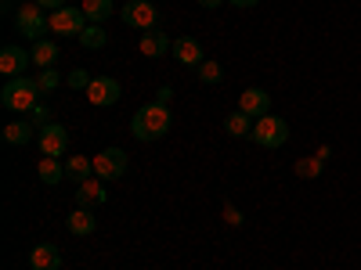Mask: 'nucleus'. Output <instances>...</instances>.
<instances>
[{
  "label": "nucleus",
  "mask_w": 361,
  "mask_h": 270,
  "mask_svg": "<svg viewBox=\"0 0 361 270\" xmlns=\"http://www.w3.org/2000/svg\"><path fill=\"white\" fill-rule=\"evenodd\" d=\"M296 173L304 176V180H307V176L314 180V176L322 173V159H300V162H296Z\"/></svg>",
  "instance_id": "26"
},
{
  "label": "nucleus",
  "mask_w": 361,
  "mask_h": 270,
  "mask_svg": "<svg viewBox=\"0 0 361 270\" xmlns=\"http://www.w3.org/2000/svg\"><path fill=\"white\" fill-rule=\"evenodd\" d=\"M127 166H130V159H127V152L123 148H105V152H98L94 155V176L98 180H119L127 173Z\"/></svg>",
  "instance_id": "5"
},
{
  "label": "nucleus",
  "mask_w": 361,
  "mask_h": 270,
  "mask_svg": "<svg viewBox=\"0 0 361 270\" xmlns=\"http://www.w3.org/2000/svg\"><path fill=\"white\" fill-rule=\"evenodd\" d=\"M195 4H199V8H206V11H214V8H221V4H224V0H195Z\"/></svg>",
  "instance_id": "31"
},
{
  "label": "nucleus",
  "mask_w": 361,
  "mask_h": 270,
  "mask_svg": "<svg viewBox=\"0 0 361 270\" xmlns=\"http://www.w3.org/2000/svg\"><path fill=\"white\" fill-rule=\"evenodd\" d=\"M58 54H62V51H58L51 40H37V44H33V62H37L40 69H54Z\"/></svg>",
  "instance_id": "22"
},
{
  "label": "nucleus",
  "mask_w": 361,
  "mask_h": 270,
  "mask_svg": "<svg viewBox=\"0 0 361 270\" xmlns=\"http://www.w3.org/2000/svg\"><path fill=\"white\" fill-rule=\"evenodd\" d=\"M90 79H94V76H90V72H83V69H73V72L66 76V83H69L73 90H87V86H90Z\"/></svg>",
  "instance_id": "27"
},
{
  "label": "nucleus",
  "mask_w": 361,
  "mask_h": 270,
  "mask_svg": "<svg viewBox=\"0 0 361 270\" xmlns=\"http://www.w3.org/2000/svg\"><path fill=\"white\" fill-rule=\"evenodd\" d=\"M37 83H40V94H51V90L62 83V76H58V69H44V72L37 76Z\"/></svg>",
  "instance_id": "25"
},
{
  "label": "nucleus",
  "mask_w": 361,
  "mask_h": 270,
  "mask_svg": "<svg viewBox=\"0 0 361 270\" xmlns=\"http://www.w3.org/2000/svg\"><path fill=\"white\" fill-rule=\"evenodd\" d=\"M90 22H87V15H83V8H58V11H51V33L54 37H80L83 29H87Z\"/></svg>",
  "instance_id": "6"
},
{
  "label": "nucleus",
  "mask_w": 361,
  "mask_h": 270,
  "mask_svg": "<svg viewBox=\"0 0 361 270\" xmlns=\"http://www.w3.org/2000/svg\"><path fill=\"white\" fill-rule=\"evenodd\" d=\"M109 44V33H105V25H94L90 22L83 33H80V47H87V51H102Z\"/></svg>",
  "instance_id": "21"
},
{
  "label": "nucleus",
  "mask_w": 361,
  "mask_h": 270,
  "mask_svg": "<svg viewBox=\"0 0 361 270\" xmlns=\"http://www.w3.org/2000/svg\"><path fill=\"white\" fill-rule=\"evenodd\" d=\"M94 176V159H83V155H73L66 159V180H73V184H83V180Z\"/></svg>",
  "instance_id": "16"
},
{
  "label": "nucleus",
  "mask_w": 361,
  "mask_h": 270,
  "mask_svg": "<svg viewBox=\"0 0 361 270\" xmlns=\"http://www.w3.org/2000/svg\"><path fill=\"white\" fill-rule=\"evenodd\" d=\"M33 4H40L44 11H58V8H66V0H33Z\"/></svg>",
  "instance_id": "29"
},
{
  "label": "nucleus",
  "mask_w": 361,
  "mask_h": 270,
  "mask_svg": "<svg viewBox=\"0 0 361 270\" xmlns=\"http://www.w3.org/2000/svg\"><path fill=\"white\" fill-rule=\"evenodd\" d=\"M170 98H173V90H170V86H159V98H156V101H163V105H170Z\"/></svg>",
  "instance_id": "32"
},
{
  "label": "nucleus",
  "mask_w": 361,
  "mask_h": 270,
  "mask_svg": "<svg viewBox=\"0 0 361 270\" xmlns=\"http://www.w3.org/2000/svg\"><path fill=\"white\" fill-rule=\"evenodd\" d=\"M29 270H62V252H58V245H37L33 252H29Z\"/></svg>",
  "instance_id": "13"
},
{
  "label": "nucleus",
  "mask_w": 361,
  "mask_h": 270,
  "mask_svg": "<svg viewBox=\"0 0 361 270\" xmlns=\"http://www.w3.org/2000/svg\"><path fill=\"white\" fill-rule=\"evenodd\" d=\"M4 141L25 148L29 141H33V123H25V119H22V123H8V127H4Z\"/></svg>",
  "instance_id": "23"
},
{
  "label": "nucleus",
  "mask_w": 361,
  "mask_h": 270,
  "mask_svg": "<svg viewBox=\"0 0 361 270\" xmlns=\"http://www.w3.org/2000/svg\"><path fill=\"white\" fill-rule=\"evenodd\" d=\"M238 108H243L250 119H260V115L271 112V94L260 90V86H246L243 94H238Z\"/></svg>",
  "instance_id": "11"
},
{
  "label": "nucleus",
  "mask_w": 361,
  "mask_h": 270,
  "mask_svg": "<svg viewBox=\"0 0 361 270\" xmlns=\"http://www.w3.org/2000/svg\"><path fill=\"white\" fill-rule=\"evenodd\" d=\"M109 195H105V180H98V176H90V180H83V184H76V202L83 205V209H90V205H98V202H105Z\"/></svg>",
  "instance_id": "15"
},
{
  "label": "nucleus",
  "mask_w": 361,
  "mask_h": 270,
  "mask_svg": "<svg viewBox=\"0 0 361 270\" xmlns=\"http://www.w3.org/2000/svg\"><path fill=\"white\" fill-rule=\"evenodd\" d=\"M40 83L29 79V76H15L4 83V90H0V105H4L8 112H33L40 101Z\"/></svg>",
  "instance_id": "2"
},
{
  "label": "nucleus",
  "mask_w": 361,
  "mask_h": 270,
  "mask_svg": "<svg viewBox=\"0 0 361 270\" xmlns=\"http://www.w3.org/2000/svg\"><path fill=\"white\" fill-rule=\"evenodd\" d=\"M83 15H87V22H94V25H102V22H109V15L116 11V4L112 0H83Z\"/></svg>",
  "instance_id": "20"
},
{
  "label": "nucleus",
  "mask_w": 361,
  "mask_h": 270,
  "mask_svg": "<svg viewBox=\"0 0 361 270\" xmlns=\"http://www.w3.org/2000/svg\"><path fill=\"white\" fill-rule=\"evenodd\" d=\"M170 54L177 58L180 65H192V69H199V65L206 62V54H202V47H199V40H195V37H177Z\"/></svg>",
  "instance_id": "12"
},
{
  "label": "nucleus",
  "mask_w": 361,
  "mask_h": 270,
  "mask_svg": "<svg viewBox=\"0 0 361 270\" xmlns=\"http://www.w3.org/2000/svg\"><path fill=\"white\" fill-rule=\"evenodd\" d=\"M228 4H231V8H243V11H246V8H257L260 0H228Z\"/></svg>",
  "instance_id": "30"
},
{
  "label": "nucleus",
  "mask_w": 361,
  "mask_h": 270,
  "mask_svg": "<svg viewBox=\"0 0 361 270\" xmlns=\"http://www.w3.org/2000/svg\"><path fill=\"white\" fill-rule=\"evenodd\" d=\"M199 79L209 83V86L221 83V79H224V65H221V62H209V58H206V62L199 65Z\"/></svg>",
  "instance_id": "24"
},
{
  "label": "nucleus",
  "mask_w": 361,
  "mask_h": 270,
  "mask_svg": "<svg viewBox=\"0 0 361 270\" xmlns=\"http://www.w3.org/2000/svg\"><path fill=\"white\" fill-rule=\"evenodd\" d=\"M145 58H163L166 51H173V40L163 33V29H148V33L141 37V47H137Z\"/></svg>",
  "instance_id": "14"
},
{
  "label": "nucleus",
  "mask_w": 361,
  "mask_h": 270,
  "mask_svg": "<svg viewBox=\"0 0 361 270\" xmlns=\"http://www.w3.org/2000/svg\"><path fill=\"white\" fill-rule=\"evenodd\" d=\"M47 123H51V112H47V105H37V108H33V127H40V130H44Z\"/></svg>",
  "instance_id": "28"
},
{
  "label": "nucleus",
  "mask_w": 361,
  "mask_h": 270,
  "mask_svg": "<svg viewBox=\"0 0 361 270\" xmlns=\"http://www.w3.org/2000/svg\"><path fill=\"white\" fill-rule=\"evenodd\" d=\"M98 231V220H94V213L90 209H76V213L69 217V234H76V238H87V234H94Z\"/></svg>",
  "instance_id": "19"
},
{
  "label": "nucleus",
  "mask_w": 361,
  "mask_h": 270,
  "mask_svg": "<svg viewBox=\"0 0 361 270\" xmlns=\"http://www.w3.org/2000/svg\"><path fill=\"white\" fill-rule=\"evenodd\" d=\"M253 123H257V119H250L243 108H235V112L224 115V130H228L231 137H250V134H253Z\"/></svg>",
  "instance_id": "17"
},
{
  "label": "nucleus",
  "mask_w": 361,
  "mask_h": 270,
  "mask_svg": "<svg viewBox=\"0 0 361 270\" xmlns=\"http://www.w3.org/2000/svg\"><path fill=\"white\" fill-rule=\"evenodd\" d=\"M119 94H123V86H119V79H112V76H94L90 86H87V101L94 108H112L119 101Z\"/></svg>",
  "instance_id": "8"
},
{
  "label": "nucleus",
  "mask_w": 361,
  "mask_h": 270,
  "mask_svg": "<svg viewBox=\"0 0 361 270\" xmlns=\"http://www.w3.org/2000/svg\"><path fill=\"white\" fill-rule=\"evenodd\" d=\"M119 15H123V22L130 25V29H156V22H159V11H156V4L152 0H127L123 8H119Z\"/></svg>",
  "instance_id": "7"
},
{
  "label": "nucleus",
  "mask_w": 361,
  "mask_h": 270,
  "mask_svg": "<svg viewBox=\"0 0 361 270\" xmlns=\"http://www.w3.org/2000/svg\"><path fill=\"white\" fill-rule=\"evenodd\" d=\"M15 29L25 37V40H44V33L51 29V15L40 8V4H22L18 11H15Z\"/></svg>",
  "instance_id": "4"
},
{
  "label": "nucleus",
  "mask_w": 361,
  "mask_h": 270,
  "mask_svg": "<svg viewBox=\"0 0 361 270\" xmlns=\"http://www.w3.org/2000/svg\"><path fill=\"white\" fill-rule=\"evenodd\" d=\"M170 123H173L170 108H166L163 101H148V105L137 108V115L130 119V134H134L137 141H159V137H166Z\"/></svg>",
  "instance_id": "1"
},
{
  "label": "nucleus",
  "mask_w": 361,
  "mask_h": 270,
  "mask_svg": "<svg viewBox=\"0 0 361 270\" xmlns=\"http://www.w3.org/2000/svg\"><path fill=\"white\" fill-rule=\"evenodd\" d=\"M37 144H40V152H44V155L62 159V155H66V148H69V130H66L62 123H47V127L40 130Z\"/></svg>",
  "instance_id": "9"
},
{
  "label": "nucleus",
  "mask_w": 361,
  "mask_h": 270,
  "mask_svg": "<svg viewBox=\"0 0 361 270\" xmlns=\"http://www.w3.org/2000/svg\"><path fill=\"white\" fill-rule=\"evenodd\" d=\"M253 144H260V148H267V152H275V148H286V141H289V123L282 115H275V112H267V115H260L257 123H253Z\"/></svg>",
  "instance_id": "3"
},
{
  "label": "nucleus",
  "mask_w": 361,
  "mask_h": 270,
  "mask_svg": "<svg viewBox=\"0 0 361 270\" xmlns=\"http://www.w3.org/2000/svg\"><path fill=\"white\" fill-rule=\"evenodd\" d=\"M29 62H33V51H22V47L8 44L4 51H0V76H8V79H15V76H25Z\"/></svg>",
  "instance_id": "10"
},
{
  "label": "nucleus",
  "mask_w": 361,
  "mask_h": 270,
  "mask_svg": "<svg viewBox=\"0 0 361 270\" xmlns=\"http://www.w3.org/2000/svg\"><path fill=\"white\" fill-rule=\"evenodd\" d=\"M37 173H40V180H44L47 188H54V184H62V180H66V162H62V159L44 155V159H40V166H37Z\"/></svg>",
  "instance_id": "18"
}]
</instances>
